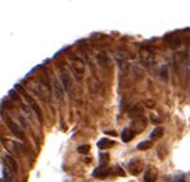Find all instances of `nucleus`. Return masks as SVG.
I'll list each match as a JSON object with an SVG mask.
<instances>
[{
	"label": "nucleus",
	"instance_id": "f8f14e48",
	"mask_svg": "<svg viewBox=\"0 0 190 182\" xmlns=\"http://www.w3.org/2000/svg\"><path fill=\"white\" fill-rule=\"evenodd\" d=\"M145 126H147V119H145L142 115H140V117H138V118H134V121H132V127L135 128L136 131H142L145 128Z\"/></svg>",
	"mask_w": 190,
	"mask_h": 182
},
{
	"label": "nucleus",
	"instance_id": "b1692460",
	"mask_svg": "<svg viewBox=\"0 0 190 182\" xmlns=\"http://www.w3.org/2000/svg\"><path fill=\"white\" fill-rule=\"evenodd\" d=\"M114 169H116L114 172L117 173V174H120V176H123V174H125V172L122 171V168H121V167H116Z\"/></svg>",
	"mask_w": 190,
	"mask_h": 182
},
{
	"label": "nucleus",
	"instance_id": "0eeeda50",
	"mask_svg": "<svg viewBox=\"0 0 190 182\" xmlns=\"http://www.w3.org/2000/svg\"><path fill=\"white\" fill-rule=\"evenodd\" d=\"M165 43L167 44L170 47L175 49V47L180 46L181 38H180V36H177L176 34H168V35H166L165 36Z\"/></svg>",
	"mask_w": 190,
	"mask_h": 182
},
{
	"label": "nucleus",
	"instance_id": "5701e85b",
	"mask_svg": "<svg viewBox=\"0 0 190 182\" xmlns=\"http://www.w3.org/2000/svg\"><path fill=\"white\" fill-rule=\"evenodd\" d=\"M159 74L162 76V78H163V80H167V78H168L167 68H166V67H162V68H161V71H159Z\"/></svg>",
	"mask_w": 190,
	"mask_h": 182
},
{
	"label": "nucleus",
	"instance_id": "a878e982",
	"mask_svg": "<svg viewBox=\"0 0 190 182\" xmlns=\"http://www.w3.org/2000/svg\"><path fill=\"white\" fill-rule=\"evenodd\" d=\"M105 133H108V135H113V136L116 135V132H114V131H107Z\"/></svg>",
	"mask_w": 190,
	"mask_h": 182
},
{
	"label": "nucleus",
	"instance_id": "39448f33",
	"mask_svg": "<svg viewBox=\"0 0 190 182\" xmlns=\"http://www.w3.org/2000/svg\"><path fill=\"white\" fill-rule=\"evenodd\" d=\"M61 83L63 86V90L71 92V90H72V81H71L70 72L64 67H61Z\"/></svg>",
	"mask_w": 190,
	"mask_h": 182
},
{
	"label": "nucleus",
	"instance_id": "9b49d317",
	"mask_svg": "<svg viewBox=\"0 0 190 182\" xmlns=\"http://www.w3.org/2000/svg\"><path fill=\"white\" fill-rule=\"evenodd\" d=\"M142 112H144V108H142L141 104H134L129 110V115L131 118H138L142 115Z\"/></svg>",
	"mask_w": 190,
	"mask_h": 182
},
{
	"label": "nucleus",
	"instance_id": "4468645a",
	"mask_svg": "<svg viewBox=\"0 0 190 182\" xmlns=\"http://www.w3.org/2000/svg\"><path fill=\"white\" fill-rule=\"evenodd\" d=\"M96 59H98V63L102 65L103 68H108V67H109V64H111L109 56L107 55V53H104V52H100L99 54H98Z\"/></svg>",
	"mask_w": 190,
	"mask_h": 182
},
{
	"label": "nucleus",
	"instance_id": "412c9836",
	"mask_svg": "<svg viewBox=\"0 0 190 182\" xmlns=\"http://www.w3.org/2000/svg\"><path fill=\"white\" fill-rule=\"evenodd\" d=\"M18 122L21 123V127L22 128H28V122H27V119L25 118V115L18 114Z\"/></svg>",
	"mask_w": 190,
	"mask_h": 182
},
{
	"label": "nucleus",
	"instance_id": "6e6552de",
	"mask_svg": "<svg viewBox=\"0 0 190 182\" xmlns=\"http://www.w3.org/2000/svg\"><path fill=\"white\" fill-rule=\"evenodd\" d=\"M53 91H54V96L58 101H62L64 98V90L62 83L58 81L57 78H54V82H53Z\"/></svg>",
	"mask_w": 190,
	"mask_h": 182
},
{
	"label": "nucleus",
	"instance_id": "20e7f679",
	"mask_svg": "<svg viewBox=\"0 0 190 182\" xmlns=\"http://www.w3.org/2000/svg\"><path fill=\"white\" fill-rule=\"evenodd\" d=\"M5 119V123H7V126H8V128L10 130V132L13 133L16 137H18V139H21V140H26V135H25V132H23L22 130L19 128V126L17 123H14L13 121L9 118V117H5L4 118Z\"/></svg>",
	"mask_w": 190,
	"mask_h": 182
},
{
	"label": "nucleus",
	"instance_id": "a211bd4d",
	"mask_svg": "<svg viewBox=\"0 0 190 182\" xmlns=\"http://www.w3.org/2000/svg\"><path fill=\"white\" fill-rule=\"evenodd\" d=\"M113 145H114V141H112V140H109V139H102L98 142V148L99 149H108Z\"/></svg>",
	"mask_w": 190,
	"mask_h": 182
},
{
	"label": "nucleus",
	"instance_id": "dca6fc26",
	"mask_svg": "<svg viewBox=\"0 0 190 182\" xmlns=\"http://www.w3.org/2000/svg\"><path fill=\"white\" fill-rule=\"evenodd\" d=\"M134 136H135V131L131 130V128H125L122 135H121V139H122L123 142H129L134 139Z\"/></svg>",
	"mask_w": 190,
	"mask_h": 182
},
{
	"label": "nucleus",
	"instance_id": "7ed1b4c3",
	"mask_svg": "<svg viewBox=\"0 0 190 182\" xmlns=\"http://www.w3.org/2000/svg\"><path fill=\"white\" fill-rule=\"evenodd\" d=\"M17 87V90H18L21 94L23 95V98H25V100L28 103V105L31 106V109H32V112H35V114L37 115L39 118H43V113H41V109H40V106H39V104L36 103V100L34 99V98L31 96L30 94H27V92L25 91V89H22V87H19V86H16Z\"/></svg>",
	"mask_w": 190,
	"mask_h": 182
},
{
	"label": "nucleus",
	"instance_id": "9d476101",
	"mask_svg": "<svg viewBox=\"0 0 190 182\" xmlns=\"http://www.w3.org/2000/svg\"><path fill=\"white\" fill-rule=\"evenodd\" d=\"M5 167H7L8 169H12V172L13 173H17L18 172V164H17V162H16V159H14L12 155H9V154H7L5 155Z\"/></svg>",
	"mask_w": 190,
	"mask_h": 182
},
{
	"label": "nucleus",
	"instance_id": "f3484780",
	"mask_svg": "<svg viewBox=\"0 0 190 182\" xmlns=\"http://www.w3.org/2000/svg\"><path fill=\"white\" fill-rule=\"evenodd\" d=\"M114 56H116V59H117L120 63H122V62H126V60H129V58H130V53L129 52H126V50H117V52L114 53Z\"/></svg>",
	"mask_w": 190,
	"mask_h": 182
},
{
	"label": "nucleus",
	"instance_id": "ddd939ff",
	"mask_svg": "<svg viewBox=\"0 0 190 182\" xmlns=\"http://www.w3.org/2000/svg\"><path fill=\"white\" fill-rule=\"evenodd\" d=\"M158 177V172H157L156 168H149L147 172L144 173V181L145 182H154Z\"/></svg>",
	"mask_w": 190,
	"mask_h": 182
},
{
	"label": "nucleus",
	"instance_id": "4be33fe9",
	"mask_svg": "<svg viewBox=\"0 0 190 182\" xmlns=\"http://www.w3.org/2000/svg\"><path fill=\"white\" fill-rule=\"evenodd\" d=\"M89 150H90V146L89 145H81V146H78V149H77V151L81 153V154H87Z\"/></svg>",
	"mask_w": 190,
	"mask_h": 182
},
{
	"label": "nucleus",
	"instance_id": "2eb2a0df",
	"mask_svg": "<svg viewBox=\"0 0 190 182\" xmlns=\"http://www.w3.org/2000/svg\"><path fill=\"white\" fill-rule=\"evenodd\" d=\"M109 173H111V171H109L108 168H105V167H100V168H96L93 173L94 177H98V178H105L109 176Z\"/></svg>",
	"mask_w": 190,
	"mask_h": 182
},
{
	"label": "nucleus",
	"instance_id": "f257e3e1",
	"mask_svg": "<svg viewBox=\"0 0 190 182\" xmlns=\"http://www.w3.org/2000/svg\"><path fill=\"white\" fill-rule=\"evenodd\" d=\"M70 68L72 71L73 76L77 80H81L85 72V63L82 60V58H80L76 54H71L70 55Z\"/></svg>",
	"mask_w": 190,
	"mask_h": 182
},
{
	"label": "nucleus",
	"instance_id": "423d86ee",
	"mask_svg": "<svg viewBox=\"0 0 190 182\" xmlns=\"http://www.w3.org/2000/svg\"><path fill=\"white\" fill-rule=\"evenodd\" d=\"M141 169H142V162L139 158H135V159H132L131 162L129 163V172L131 173V174H134V176L139 174V173L141 172Z\"/></svg>",
	"mask_w": 190,
	"mask_h": 182
},
{
	"label": "nucleus",
	"instance_id": "f03ea898",
	"mask_svg": "<svg viewBox=\"0 0 190 182\" xmlns=\"http://www.w3.org/2000/svg\"><path fill=\"white\" fill-rule=\"evenodd\" d=\"M50 83L48 80L46 74L44 73L43 76L39 78V83H37V92L44 100H48L50 98Z\"/></svg>",
	"mask_w": 190,
	"mask_h": 182
},
{
	"label": "nucleus",
	"instance_id": "393cba45",
	"mask_svg": "<svg viewBox=\"0 0 190 182\" xmlns=\"http://www.w3.org/2000/svg\"><path fill=\"white\" fill-rule=\"evenodd\" d=\"M145 104H147L148 106H154V103H153V101H150V100H147V101H145Z\"/></svg>",
	"mask_w": 190,
	"mask_h": 182
},
{
	"label": "nucleus",
	"instance_id": "bb28decb",
	"mask_svg": "<svg viewBox=\"0 0 190 182\" xmlns=\"http://www.w3.org/2000/svg\"><path fill=\"white\" fill-rule=\"evenodd\" d=\"M0 182H5V181L4 180H0Z\"/></svg>",
	"mask_w": 190,
	"mask_h": 182
},
{
	"label": "nucleus",
	"instance_id": "aec40b11",
	"mask_svg": "<svg viewBox=\"0 0 190 182\" xmlns=\"http://www.w3.org/2000/svg\"><path fill=\"white\" fill-rule=\"evenodd\" d=\"M152 148V142L150 141H142L140 144H138V149L139 150H147V149Z\"/></svg>",
	"mask_w": 190,
	"mask_h": 182
},
{
	"label": "nucleus",
	"instance_id": "1a4fd4ad",
	"mask_svg": "<svg viewBox=\"0 0 190 182\" xmlns=\"http://www.w3.org/2000/svg\"><path fill=\"white\" fill-rule=\"evenodd\" d=\"M141 59H142V62H144L145 64L153 63V60H154L153 52L150 49H148V47H142L141 49Z\"/></svg>",
	"mask_w": 190,
	"mask_h": 182
},
{
	"label": "nucleus",
	"instance_id": "6ab92c4d",
	"mask_svg": "<svg viewBox=\"0 0 190 182\" xmlns=\"http://www.w3.org/2000/svg\"><path fill=\"white\" fill-rule=\"evenodd\" d=\"M162 135H163V128L162 127H156L152 131V133H150V139L157 140V139H159V137H162Z\"/></svg>",
	"mask_w": 190,
	"mask_h": 182
}]
</instances>
